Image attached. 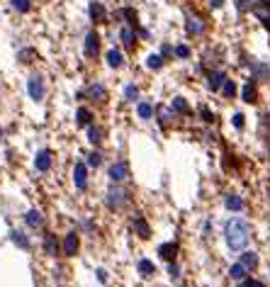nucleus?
<instances>
[{"label": "nucleus", "instance_id": "1", "mask_svg": "<svg viewBox=\"0 0 270 287\" xmlns=\"http://www.w3.org/2000/svg\"><path fill=\"white\" fill-rule=\"evenodd\" d=\"M224 239H227V246L234 253H241V251H246L248 241H251V224L241 217H231L224 224Z\"/></svg>", "mask_w": 270, "mask_h": 287}, {"label": "nucleus", "instance_id": "2", "mask_svg": "<svg viewBox=\"0 0 270 287\" xmlns=\"http://www.w3.org/2000/svg\"><path fill=\"white\" fill-rule=\"evenodd\" d=\"M105 205L107 209L112 212H124L127 207L132 205V192L127 190V188H120V185H112L105 195Z\"/></svg>", "mask_w": 270, "mask_h": 287}, {"label": "nucleus", "instance_id": "3", "mask_svg": "<svg viewBox=\"0 0 270 287\" xmlns=\"http://www.w3.org/2000/svg\"><path fill=\"white\" fill-rule=\"evenodd\" d=\"M209 32V22L204 20L202 15L197 13H185V34L197 39V37H204Z\"/></svg>", "mask_w": 270, "mask_h": 287}, {"label": "nucleus", "instance_id": "4", "mask_svg": "<svg viewBox=\"0 0 270 287\" xmlns=\"http://www.w3.org/2000/svg\"><path fill=\"white\" fill-rule=\"evenodd\" d=\"M107 97H110V93H107V88H105L102 83H90L85 90L78 93V100H90L93 105H105Z\"/></svg>", "mask_w": 270, "mask_h": 287}, {"label": "nucleus", "instance_id": "5", "mask_svg": "<svg viewBox=\"0 0 270 287\" xmlns=\"http://www.w3.org/2000/svg\"><path fill=\"white\" fill-rule=\"evenodd\" d=\"M100 49H102V37L97 34V29H90L83 39V54L88 59H97L100 56Z\"/></svg>", "mask_w": 270, "mask_h": 287}, {"label": "nucleus", "instance_id": "6", "mask_svg": "<svg viewBox=\"0 0 270 287\" xmlns=\"http://www.w3.org/2000/svg\"><path fill=\"white\" fill-rule=\"evenodd\" d=\"M27 95L34 100V102H41L44 95H46V83L41 78L39 73H34V76H29L27 78Z\"/></svg>", "mask_w": 270, "mask_h": 287}, {"label": "nucleus", "instance_id": "7", "mask_svg": "<svg viewBox=\"0 0 270 287\" xmlns=\"http://www.w3.org/2000/svg\"><path fill=\"white\" fill-rule=\"evenodd\" d=\"M88 17H90L93 25H105V22H110L107 8H105L100 0H90V3H88Z\"/></svg>", "mask_w": 270, "mask_h": 287}, {"label": "nucleus", "instance_id": "8", "mask_svg": "<svg viewBox=\"0 0 270 287\" xmlns=\"http://www.w3.org/2000/svg\"><path fill=\"white\" fill-rule=\"evenodd\" d=\"M120 41H122V46H124L127 54H134L136 46H139V34H136V29L129 27V25H124V27L120 29Z\"/></svg>", "mask_w": 270, "mask_h": 287}, {"label": "nucleus", "instance_id": "9", "mask_svg": "<svg viewBox=\"0 0 270 287\" xmlns=\"http://www.w3.org/2000/svg\"><path fill=\"white\" fill-rule=\"evenodd\" d=\"M78 251H81V236H78V232H68L61 241V253L73 258V256H78Z\"/></svg>", "mask_w": 270, "mask_h": 287}, {"label": "nucleus", "instance_id": "10", "mask_svg": "<svg viewBox=\"0 0 270 287\" xmlns=\"http://www.w3.org/2000/svg\"><path fill=\"white\" fill-rule=\"evenodd\" d=\"M156 120H158L163 132H168V129H173V127L178 124V114L171 109V105H168V107L161 105V107H156Z\"/></svg>", "mask_w": 270, "mask_h": 287}, {"label": "nucleus", "instance_id": "11", "mask_svg": "<svg viewBox=\"0 0 270 287\" xmlns=\"http://www.w3.org/2000/svg\"><path fill=\"white\" fill-rule=\"evenodd\" d=\"M251 13L256 15V20L263 25V29L270 32V0H256V5H253Z\"/></svg>", "mask_w": 270, "mask_h": 287}, {"label": "nucleus", "instance_id": "12", "mask_svg": "<svg viewBox=\"0 0 270 287\" xmlns=\"http://www.w3.org/2000/svg\"><path fill=\"white\" fill-rule=\"evenodd\" d=\"M107 176L115 185L124 183V180L129 178V163H127V161H115V163L107 168Z\"/></svg>", "mask_w": 270, "mask_h": 287}, {"label": "nucleus", "instance_id": "13", "mask_svg": "<svg viewBox=\"0 0 270 287\" xmlns=\"http://www.w3.org/2000/svg\"><path fill=\"white\" fill-rule=\"evenodd\" d=\"M115 20L117 22H124V25H129V27H134V29H139V13H136L134 8H120L117 13H115Z\"/></svg>", "mask_w": 270, "mask_h": 287}, {"label": "nucleus", "instance_id": "14", "mask_svg": "<svg viewBox=\"0 0 270 287\" xmlns=\"http://www.w3.org/2000/svg\"><path fill=\"white\" fill-rule=\"evenodd\" d=\"M227 78H229V76H227V71H222V69L207 71V88H209L212 93H219Z\"/></svg>", "mask_w": 270, "mask_h": 287}, {"label": "nucleus", "instance_id": "15", "mask_svg": "<svg viewBox=\"0 0 270 287\" xmlns=\"http://www.w3.org/2000/svg\"><path fill=\"white\" fill-rule=\"evenodd\" d=\"M51 163H54V153L49 149H41L37 156H34V168L39 173H49L51 170Z\"/></svg>", "mask_w": 270, "mask_h": 287}, {"label": "nucleus", "instance_id": "16", "mask_svg": "<svg viewBox=\"0 0 270 287\" xmlns=\"http://www.w3.org/2000/svg\"><path fill=\"white\" fill-rule=\"evenodd\" d=\"M132 232H134L139 239L146 241V239H151V224L141 217V214H134V217H132Z\"/></svg>", "mask_w": 270, "mask_h": 287}, {"label": "nucleus", "instance_id": "17", "mask_svg": "<svg viewBox=\"0 0 270 287\" xmlns=\"http://www.w3.org/2000/svg\"><path fill=\"white\" fill-rule=\"evenodd\" d=\"M41 248L46 256H59L61 253V241L56 239V234L44 232V241H41Z\"/></svg>", "mask_w": 270, "mask_h": 287}, {"label": "nucleus", "instance_id": "18", "mask_svg": "<svg viewBox=\"0 0 270 287\" xmlns=\"http://www.w3.org/2000/svg\"><path fill=\"white\" fill-rule=\"evenodd\" d=\"M178 251H180V244H178V241H166V244L158 246V256H161L166 263H176Z\"/></svg>", "mask_w": 270, "mask_h": 287}, {"label": "nucleus", "instance_id": "19", "mask_svg": "<svg viewBox=\"0 0 270 287\" xmlns=\"http://www.w3.org/2000/svg\"><path fill=\"white\" fill-rule=\"evenodd\" d=\"M73 183H76L78 190H85V188H88V163L78 161V163L73 165Z\"/></svg>", "mask_w": 270, "mask_h": 287}, {"label": "nucleus", "instance_id": "20", "mask_svg": "<svg viewBox=\"0 0 270 287\" xmlns=\"http://www.w3.org/2000/svg\"><path fill=\"white\" fill-rule=\"evenodd\" d=\"M171 109L176 112L178 117H192V107L188 105V100L183 95H176L173 97V102H171Z\"/></svg>", "mask_w": 270, "mask_h": 287}, {"label": "nucleus", "instance_id": "21", "mask_svg": "<svg viewBox=\"0 0 270 287\" xmlns=\"http://www.w3.org/2000/svg\"><path fill=\"white\" fill-rule=\"evenodd\" d=\"M241 100L246 102V105H256V102H258V85H256V81H248L241 88Z\"/></svg>", "mask_w": 270, "mask_h": 287}, {"label": "nucleus", "instance_id": "22", "mask_svg": "<svg viewBox=\"0 0 270 287\" xmlns=\"http://www.w3.org/2000/svg\"><path fill=\"white\" fill-rule=\"evenodd\" d=\"M105 61H107L110 69H122L124 66V54H122V49H110L107 54H105Z\"/></svg>", "mask_w": 270, "mask_h": 287}, {"label": "nucleus", "instance_id": "23", "mask_svg": "<svg viewBox=\"0 0 270 287\" xmlns=\"http://www.w3.org/2000/svg\"><path fill=\"white\" fill-rule=\"evenodd\" d=\"M136 114H139V120H151L153 114H156V107H153V102L149 100H139V105H136Z\"/></svg>", "mask_w": 270, "mask_h": 287}, {"label": "nucleus", "instance_id": "24", "mask_svg": "<svg viewBox=\"0 0 270 287\" xmlns=\"http://www.w3.org/2000/svg\"><path fill=\"white\" fill-rule=\"evenodd\" d=\"M88 141H90L93 146H100V144L105 141V129H102L100 124H90V127H88Z\"/></svg>", "mask_w": 270, "mask_h": 287}, {"label": "nucleus", "instance_id": "25", "mask_svg": "<svg viewBox=\"0 0 270 287\" xmlns=\"http://www.w3.org/2000/svg\"><path fill=\"white\" fill-rule=\"evenodd\" d=\"M251 78H253V81H268L270 69L265 66V64H256V61H251Z\"/></svg>", "mask_w": 270, "mask_h": 287}, {"label": "nucleus", "instance_id": "26", "mask_svg": "<svg viewBox=\"0 0 270 287\" xmlns=\"http://www.w3.org/2000/svg\"><path fill=\"white\" fill-rule=\"evenodd\" d=\"M25 224H27L29 229H41L44 226V217H41L39 209H29L27 214H25Z\"/></svg>", "mask_w": 270, "mask_h": 287}, {"label": "nucleus", "instance_id": "27", "mask_svg": "<svg viewBox=\"0 0 270 287\" xmlns=\"http://www.w3.org/2000/svg\"><path fill=\"white\" fill-rule=\"evenodd\" d=\"M241 263H243V268H246L248 273H253V270L258 268V263H260V260H258L256 251H243V253H241Z\"/></svg>", "mask_w": 270, "mask_h": 287}, {"label": "nucleus", "instance_id": "28", "mask_svg": "<svg viewBox=\"0 0 270 287\" xmlns=\"http://www.w3.org/2000/svg\"><path fill=\"white\" fill-rule=\"evenodd\" d=\"M136 270H139L141 277H153V275H156V265H153V260L141 258L139 263H136Z\"/></svg>", "mask_w": 270, "mask_h": 287}, {"label": "nucleus", "instance_id": "29", "mask_svg": "<svg viewBox=\"0 0 270 287\" xmlns=\"http://www.w3.org/2000/svg\"><path fill=\"white\" fill-rule=\"evenodd\" d=\"M76 124L78 127H90L93 124V109H88V107L76 109Z\"/></svg>", "mask_w": 270, "mask_h": 287}, {"label": "nucleus", "instance_id": "30", "mask_svg": "<svg viewBox=\"0 0 270 287\" xmlns=\"http://www.w3.org/2000/svg\"><path fill=\"white\" fill-rule=\"evenodd\" d=\"M219 93L227 97V100H231V97H236V93H239V85H236V81H234V78H227Z\"/></svg>", "mask_w": 270, "mask_h": 287}, {"label": "nucleus", "instance_id": "31", "mask_svg": "<svg viewBox=\"0 0 270 287\" xmlns=\"http://www.w3.org/2000/svg\"><path fill=\"white\" fill-rule=\"evenodd\" d=\"M10 241H13L15 246L25 248V251H29V246H32V244H29V239H27V234L17 232V229H15V232H10Z\"/></svg>", "mask_w": 270, "mask_h": 287}, {"label": "nucleus", "instance_id": "32", "mask_svg": "<svg viewBox=\"0 0 270 287\" xmlns=\"http://www.w3.org/2000/svg\"><path fill=\"white\" fill-rule=\"evenodd\" d=\"M166 66V59L161 54H149L146 56V69L149 71H161Z\"/></svg>", "mask_w": 270, "mask_h": 287}, {"label": "nucleus", "instance_id": "33", "mask_svg": "<svg viewBox=\"0 0 270 287\" xmlns=\"http://www.w3.org/2000/svg\"><path fill=\"white\" fill-rule=\"evenodd\" d=\"M224 205H227V209H231V212H241L243 200L239 195H227V197H224Z\"/></svg>", "mask_w": 270, "mask_h": 287}, {"label": "nucleus", "instance_id": "34", "mask_svg": "<svg viewBox=\"0 0 270 287\" xmlns=\"http://www.w3.org/2000/svg\"><path fill=\"white\" fill-rule=\"evenodd\" d=\"M173 56L180 59V61H188V59H192V49H190L188 44H176L173 46Z\"/></svg>", "mask_w": 270, "mask_h": 287}, {"label": "nucleus", "instance_id": "35", "mask_svg": "<svg viewBox=\"0 0 270 287\" xmlns=\"http://www.w3.org/2000/svg\"><path fill=\"white\" fill-rule=\"evenodd\" d=\"M246 275H248V270L243 268V263H241V260H239V263H234V265L229 268V277H231V280H239V282H241V280L246 277Z\"/></svg>", "mask_w": 270, "mask_h": 287}, {"label": "nucleus", "instance_id": "36", "mask_svg": "<svg viewBox=\"0 0 270 287\" xmlns=\"http://www.w3.org/2000/svg\"><path fill=\"white\" fill-rule=\"evenodd\" d=\"M10 5H13L15 13L20 15H27L32 10V0H10Z\"/></svg>", "mask_w": 270, "mask_h": 287}, {"label": "nucleus", "instance_id": "37", "mask_svg": "<svg viewBox=\"0 0 270 287\" xmlns=\"http://www.w3.org/2000/svg\"><path fill=\"white\" fill-rule=\"evenodd\" d=\"M124 100H127V102H136V100H139V85L129 83V85L124 88Z\"/></svg>", "mask_w": 270, "mask_h": 287}, {"label": "nucleus", "instance_id": "38", "mask_svg": "<svg viewBox=\"0 0 270 287\" xmlns=\"http://www.w3.org/2000/svg\"><path fill=\"white\" fill-rule=\"evenodd\" d=\"M85 163H88V168H97V165H102V153H100V151H90L88 158H85Z\"/></svg>", "mask_w": 270, "mask_h": 287}, {"label": "nucleus", "instance_id": "39", "mask_svg": "<svg viewBox=\"0 0 270 287\" xmlns=\"http://www.w3.org/2000/svg\"><path fill=\"white\" fill-rule=\"evenodd\" d=\"M34 56H37L34 49H22V51L17 54V61H20V64H32V61H34Z\"/></svg>", "mask_w": 270, "mask_h": 287}, {"label": "nucleus", "instance_id": "40", "mask_svg": "<svg viewBox=\"0 0 270 287\" xmlns=\"http://www.w3.org/2000/svg\"><path fill=\"white\" fill-rule=\"evenodd\" d=\"M200 117H202V122H207V124L217 122V114L209 107H207V105H200Z\"/></svg>", "mask_w": 270, "mask_h": 287}, {"label": "nucleus", "instance_id": "41", "mask_svg": "<svg viewBox=\"0 0 270 287\" xmlns=\"http://www.w3.org/2000/svg\"><path fill=\"white\" fill-rule=\"evenodd\" d=\"M253 5H256V0H236V10L239 13H251L253 10Z\"/></svg>", "mask_w": 270, "mask_h": 287}, {"label": "nucleus", "instance_id": "42", "mask_svg": "<svg viewBox=\"0 0 270 287\" xmlns=\"http://www.w3.org/2000/svg\"><path fill=\"white\" fill-rule=\"evenodd\" d=\"M236 287H265V285H263L260 280H253V277H243V280Z\"/></svg>", "mask_w": 270, "mask_h": 287}, {"label": "nucleus", "instance_id": "43", "mask_svg": "<svg viewBox=\"0 0 270 287\" xmlns=\"http://www.w3.org/2000/svg\"><path fill=\"white\" fill-rule=\"evenodd\" d=\"M168 275H171V280H178V277H180V268H178V263H168Z\"/></svg>", "mask_w": 270, "mask_h": 287}, {"label": "nucleus", "instance_id": "44", "mask_svg": "<svg viewBox=\"0 0 270 287\" xmlns=\"http://www.w3.org/2000/svg\"><path fill=\"white\" fill-rule=\"evenodd\" d=\"M231 122H234V127H236V129H243V114L241 112H236V114H234V117H231Z\"/></svg>", "mask_w": 270, "mask_h": 287}, {"label": "nucleus", "instance_id": "45", "mask_svg": "<svg viewBox=\"0 0 270 287\" xmlns=\"http://www.w3.org/2000/svg\"><path fill=\"white\" fill-rule=\"evenodd\" d=\"M161 56L168 61V59L173 56V46H171V44H163V46H161Z\"/></svg>", "mask_w": 270, "mask_h": 287}, {"label": "nucleus", "instance_id": "46", "mask_svg": "<svg viewBox=\"0 0 270 287\" xmlns=\"http://www.w3.org/2000/svg\"><path fill=\"white\" fill-rule=\"evenodd\" d=\"M95 273H97V280H100V282H107V270H105V268H97Z\"/></svg>", "mask_w": 270, "mask_h": 287}, {"label": "nucleus", "instance_id": "47", "mask_svg": "<svg viewBox=\"0 0 270 287\" xmlns=\"http://www.w3.org/2000/svg\"><path fill=\"white\" fill-rule=\"evenodd\" d=\"M209 8H212V10H219V8H224V0H209Z\"/></svg>", "mask_w": 270, "mask_h": 287}, {"label": "nucleus", "instance_id": "48", "mask_svg": "<svg viewBox=\"0 0 270 287\" xmlns=\"http://www.w3.org/2000/svg\"><path fill=\"white\" fill-rule=\"evenodd\" d=\"M268 151H270V137H268Z\"/></svg>", "mask_w": 270, "mask_h": 287}, {"label": "nucleus", "instance_id": "49", "mask_svg": "<svg viewBox=\"0 0 270 287\" xmlns=\"http://www.w3.org/2000/svg\"><path fill=\"white\" fill-rule=\"evenodd\" d=\"M0 139H3V129H0Z\"/></svg>", "mask_w": 270, "mask_h": 287}]
</instances>
